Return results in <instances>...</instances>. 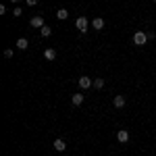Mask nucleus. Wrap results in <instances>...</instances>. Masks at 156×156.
Returning <instances> with one entry per match:
<instances>
[{
  "label": "nucleus",
  "instance_id": "a211bd4d",
  "mask_svg": "<svg viewBox=\"0 0 156 156\" xmlns=\"http://www.w3.org/2000/svg\"><path fill=\"white\" fill-rule=\"evenodd\" d=\"M12 2H19V0H12Z\"/></svg>",
  "mask_w": 156,
  "mask_h": 156
},
{
  "label": "nucleus",
  "instance_id": "4468645a",
  "mask_svg": "<svg viewBox=\"0 0 156 156\" xmlns=\"http://www.w3.org/2000/svg\"><path fill=\"white\" fill-rule=\"evenodd\" d=\"M94 87H96V90H102V87H104V79L96 77V79H94Z\"/></svg>",
  "mask_w": 156,
  "mask_h": 156
},
{
  "label": "nucleus",
  "instance_id": "ddd939ff",
  "mask_svg": "<svg viewBox=\"0 0 156 156\" xmlns=\"http://www.w3.org/2000/svg\"><path fill=\"white\" fill-rule=\"evenodd\" d=\"M50 34H52V29H50L48 25H44V27H42V29H40V36H42V37H48Z\"/></svg>",
  "mask_w": 156,
  "mask_h": 156
},
{
  "label": "nucleus",
  "instance_id": "f257e3e1",
  "mask_svg": "<svg viewBox=\"0 0 156 156\" xmlns=\"http://www.w3.org/2000/svg\"><path fill=\"white\" fill-rule=\"evenodd\" d=\"M148 40H150V37L146 36L144 31H135V34H133V44H135V46H144Z\"/></svg>",
  "mask_w": 156,
  "mask_h": 156
},
{
  "label": "nucleus",
  "instance_id": "9b49d317",
  "mask_svg": "<svg viewBox=\"0 0 156 156\" xmlns=\"http://www.w3.org/2000/svg\"><path fill=\"white\" fill-rule=\"evenodd\" d=\"M67 17H69V11H67V9H58V11H56V19H58V21H65Z\"/></svg>",
  "mask_w": 156,
  "mask_h": 156
},
{
  "label": "nucleus",
  "instance_id": "f03ea898",
  "mask_svg": "<svg viewBox=\"0 0 156 156\" xmlns=\"http://www.w3.org/2000/svg\"><path fill=\"white\" fill-rule=\"evenodd\" d=\"M87 25H90V21H87L85 17H77V21H75V27L79 29V34H85V31H87Z\"/></svg>",
  "mask_w": 156,
  "mask_h": 156
},
{
  "label": "nucleus",
  "instance_id": "20e7f679",
  "mask_svg": "<svg viewBox=\"0 0 156 156\" xmlns=\"http://www.w3.org/2000/svg\"><path fill=\"white\" fill-rule=\"evenodd\" d=\"M117 140H119L121 144H127V142H129V131H127V129H121V131L117 133Z\"/></svg>",
  "mask_w": 156,
  "mask_h": 156
},
{
  "label": "nucleus",
  "instance_id": "423d86ee",
  "mask_svg": "<svg viewBox=\"0 0 156 156\" xmlns=\"http://www.w3.org/2000/svg\"><path fill=\"white\" fill-rule=\"evenodd\" d=\"M52 146H54V150H56V152H65V150H67V144H65L60 137H58V140H54V144H52Z\"/></svg>",
  "mask_w": 156,
  "mask_h": 156
},
{
  "label": "nucleus",
  "instance_id": "f3484780",
  "mask_svg": "<svg viewBox=\"0 0 156 156\" xmlns=\"http://www.w3.org/2000/svg\"><path fill=\"white\" fill-rule=\"evenodd\" d=\"M25 4H27V6H36L37 0H25Z\"/></svg>",
  "mask_w": 156,
  "mask_h": 156
},
{
  "label": "nucleus",
  "instance_id": "dca6fc26",
  "mask_svg": "<svg viewBox=\"0 0 156 156\" xmlns=\"http://www.w3.org/2000/svg\"><path fill=\"white\" fill-rule=\"evenodd\" d=\"M12 15H15V17H21V15H23V11H21V9H19V6H17V9H15V11H12Z\"/></svg>",
  "mask_w": 156,
  "mask_h": 156
},
{
  "label": "nucleus",
  "instance_id": "7ed1b4c3",
  "mask_svg": "<svg viewBox=\"0 0 156 156\" xmlns=\"http://www.w3.org/2000/svg\"><path fill=\"white\" fill-rule=\"evenodd\" d=\"M77 83H79V87H81V90H90V87L94 85V81H92L90 77H85V75H81V77L77 79Z\"/></svg>",
  "mask_w": 156,
  "mask_h": 156
},
{
  "label": "nucleus",
  "instance_id": "2eb2a0df",
  "mask_svg": "<svg viewBox=\"0 0 156 156\" xmlns=\"http://www.w3.org/2000/svg\"><path fill=\"white\" fill-rule=\"evenodd\" d=\"M4 56H6V58H12V48H6V50H4Z\"/></svg>",
  "mask_w": 156,
  "mask_h": 156
},
{
  "label": "nucleus",
  "instance_id": "9d476101",
  "mask_svg": "<svg viewBox=\"0 0 156 156\" xmlns=\"http://www.w3.org/2000/svg\"><path fill=\"white\" fill-rule=\"evenodd\" d=\"M71 102H73V106H81L83 104V96L81 94H75V96H71Z\"/></svg>",
  "mask_w": 156,
  "mask_h": 156
},
{
  "label": "nucleus",
  "instance_id": "6e6552de",
  "mask_svg": "<svg viewBox=\"0 0 156 156\" xmlns=\"http://www.w3.org/2000/svg\"><path fill=\"white\" fill-rule=\"evenodd\" d=\"M92 27H94L96 31H100V29H104V19H100V17H96V19L92 21Z\"/></svg>",
  "mask_w": 156,
  "mask_h": 156
},
{
  "label": "nucleus",
  "instance_id": "39448f33",
  "mask_svg": "<svg viewBox=\"0 0 156 156\" xmlns=\"http://www.w3.org/2000/svg\"><path fill=\"white\" fill-rule=\"evenodd\" d=\"M29 25H31V27H37V29H42V27H44V19H42L40 15H36V17L29 21Z\"/></svg>",
  "mask_w": 156,
  "mask_h": 156
},
{
  "label": "nucleus",
  "instance_id": "1a4fd4ad",
  "mask_svg": "<svg viewBox=\"0 0 156 156\" xmlns=\"http://www.w3.org/2000/svg\"><path fill=\"white\" fill-rule=\"evenodd\" d=\"M44 58H46V60H54V58H56V50H54V48H46V50H44Z\"/></svg>",
  "mask_w": 156,
  "mask_h": 156
},
{
  "label": "nucleus",
  "instance_id": "0eeeda50",
  "mask_svg": "<svg viewBox=\"0 0 156 156\" xmlns=\"http://www.w3.org/2000/svg\"><path fill=\"white\" fill-rule=\"evenodd\" d=\"M112 106L115 108H123L125 106V96H115L112 98Z\"/></svg>",
  "mask_w": 156,
  "mask_h": 156
},
{
  "label": "nucleus",
  "instance_id": "f8f14e48",
  "mask_svg": "<svg viewBox=\"0 0 156 156\" xmlns=\"http://www.w3.org/2000/svg\"><path fill=\"white\" fill-rule=\"evenodd\" d=\"M27 46H29V42H27L25 37H19V40H17V48L19 50H27Z\"/></svg>",
  "mask_w": 156,
  "mask_h": 156
},
{
  "label": "nucleus",
  "instance_id": "6ab92c4d",
  "mask_svg": "<svg viewBox=\"0 0 156 156\" xmlns=\"http://www.w3.org/2000/svg\"><path fill=\"white\" fill-rule=\"evenodd\" d=\"M152 2H156V0H152Z\"/></svg>",
  "mask_w": 156,
  "mask_h": 156
}]
</instances>
